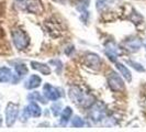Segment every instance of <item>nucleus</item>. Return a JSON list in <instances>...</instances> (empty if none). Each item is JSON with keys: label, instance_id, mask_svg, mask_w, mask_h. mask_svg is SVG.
I'll list each match as a JSON object with an SVG mask.
<instances>
[{"label": "nucleus", "instance_id": "f257e3e1", "mask_svg": "<svg viewBox=\"0 0 146 132\" xmlns=\"http://www.w3.org/2000/svg\"><path fill=\"white\" fill-rule=\"evenodd\" d=\"M69 98L72 99V101L75 103L80 105L84 108H89L95 103V97L89 94H86L81 90L79 87L74 86L69 89Z\"/></svg>", "mask_w": 146, "mask_h": 132}, {"label": "nucleus", "instance_id": "f03ea898", "mask_svg": "<svg viewBox=\"0 0 146 132\" xmlns=\"http://www.w3.org/2000/svg\"><path fill=\"white\" fill-rule=\"evenodd\" d=\"M15 7L20 8L21 10H24L29 13H34V15H40L44 10L41 0H17Z\"/></svg>", "mask_w": 146, "mask_h": 132}, {"label": "nucleus", "instance_id": "7ed1b4c3", "mask_svg": "<svg viewBox=\"0 0 146 132\" xmlns=\"http://www.w3.org/2000/svg\"><path fill=\"white\" fill-rule=\"evenodd\" d=\"M11 37H12V42L15 44V49L22 51L24 49L28 47V45L30 44V37H28V34L21 29H13L11 31Z\"/></svg>", "mask_w": 146, "mask_h": 132}, {"label": "nucleus", "instance_id": "20e7f679", "mask_svg": "<svg viewBox=\"0 0 146 132\" xmlns=\"http://www.w3.org/2000/svg\"><path fill=\"white\" fill-rule=\"evenodd\" d=\"M19 115V106L18 103H9L6 107V125L7 127H12Z\"/></svg>", "mask_w": 146, "mask_h": 132}, {"label": "nucleus", "instance_id": "39448f33", "mask_svg": "<svg viewBox=\"0 0 146 132\" xmlns=\"http://www.w3.org/2000/svg\"><path fill=\"white\" fill-rule=\"evenodd\" d=\"M108 84L111 90L113 91H121L124 88V83L122 81V78L115 72H111L108 75Z\"/></svg>", "mask_w": 146, "mask_h": 132}, {"label": "nucleus", "instance_id": "423d86ee", "mask_svg": "<svg viewBox=\"0 0 146 132\" xmlns=\"http://www.w3.org/2000/svg\"><path fill=\"white\" fill-rule=\"evenodd\" d=\"M106 110H104V106L101 103H96L91 106V109L89 111V117L92 121L95 122H99L100 120H102L104 117Z\"/></svg>", "mask_w": 146, "mask_h": 132}, {"label": "nucleus", "instance_id": "0eeeda50", "mask_svg": "<svg viewBox=\"0 0 146 132\" xmlns=\"http://www.w3.org/2000/svg\"><path fill=\"white\" fill-rule=\"evenodd\" d=\"M84 62L88 67H90L95 71H98L101 66V59L95 53H87L84 56Z\"/></svg>", "mask_w": 146, "mask_h": 132}, {"label": "nucleus", "instance_id": "6e6552de", "mask_svg": "<svg viewBox=\"0 0 146 132\" xmlns=\"http://www.w3.org/2000/svg\"><path fill=\"white\" fill-rule=\"evenodd\" d=\"M43 93L44 96L46 97V99L52 100V101H55V100H58V98L60 97V93H59L58 88L54 87L50 84H45L43 87Z\"/></svg>", "mask_w": 146, "mask_h": 132}, {"label": "nucleus", "instance_id": "1a4fd4ad", "mask_svg": "<svg viewBox=\"0 0 146 132\" xmlns=\"http://www.w3.org/2000/svg\"><path fill=\"white\" fill-rule=\"evenodd\" d=\"M142 44H143V42H142V40L139 37H130V39L125 40L123 42V46L127 51L136 52L141 49Z\"/></svg>", "mask_w": 146, "mask_h": 132}, {"label": "nucleus", "instance_id": "9d476101", "mask_svg": "<svg viewBox=\"0 0 146 132\" xmlns=\"http://www.w3.org/2000/svg\"><path fill=\"white\" fill-rule=\"evenodd\" d=\"M15 83V75L9 67H0V83Z\"/></svg>", "mask_w": 146, "mask_h": 132}, {"label": "nucleus", "instance_id": "9b49d317", "mask_svg": "<svg viewBox=\"0 0 146 132\" xmlns=\"http://www.w3.org/2000/svg\"><path fill=\"white\" fill-rule=\"evenodd\" d=\"M106 54H107V56L109 57L110 61H112V62H117L119 51H117L115 44L111 43V42H109V43L107 44V45H106Z\"/></svg>", "mask_w": 146, "mask_h": 132}, {"label": "nucleus", "instance_id": "f8f14e48", "mask_svg": "<svg viewBox=\"0 0 146 132\" xmlns=\"http://www.w3.org/2000/svg\"><path fill=\"white\" fill-rule=\"evenodd\" d=\"M25 109L29 112L30 117H35V118L40 117L41 113H42V110L40 108V106H38L35 101H31V103H29V106L25 107Z\"/></svg>", "mask_w": 146, "mask_h": 132}, {"label": "nucleus", "instance_id": "ddd939ff", "mask_svg": "<svg viewBox=\"0 0 146 132\" xmlns=\"http://www.w3.org/2000/svg\"><path fill=\"white\" fill-rule=\"evenodd\" d=\"M42 83V79L40 76L37 75H31L29 77V79L25 83V88L28 89H34V88H37Z\"/></svg>", "mask_w": 146, "mask_h": 132}, {"label": "nucleus", "instance_id": "4468645a", "mask_svg": "<svg viewBox=\"0 0 146 132\" xmlns=\"http://www.w3.org/2000/svg\"><path fill=\"white\" fill-rule=\"evenodd\" d=\"M31 66H32V68L38 71L40 73L43 74V75H50L51 74V68H50V66H47L46 64L33 61V62H31Z\"/></svg>", "mask_w": 146, "mask_h": 132}, {"label": "nucleus", "instance_id": "2eb2a0df", "mask_svg": "<svg viewBox=\"0 0 146 132\" xmlns=\"http://www.w3.org/2000/svg\"><path fill=\"white\" fill-rule=\"evenodd\" d=\"M117 68L119 69V72L120 74L124 77L125 79L127 81H132V75H131V72L129 71V68L124 66L122 63H117Z\"/></svg>", "mask_w": 146, "mask_h": 132}, {"label": "nucleus", "instance_id": "dca6fc26", "mask_svg": "<svg viewBox=\"0 0 146 132\" xmlns=\"http://www.w3.org/2000/svg\"><path fill=\"white\" fill-rule=\"evenodd\" d=\"M72 113H73V110L70 107H66L65 109L62 111V116H60V125H66L68 123L69 119L72 117Z\"/></svg>", "mask_w": 146, "mask_h": 132}, {"label": "nucleus", "instance_id": "f3484780", "mask_svg": "<svg viewBox=\"0 0 146 132\" xmlns=\"http://www.w3.org/2000/svg\"><path fill=\"white\" fill-rule=\"evenodd\" d=\"M15 69L19 79L22 78V77H24L28 74V67L24 65V64H18V65H15Z\"/></svg>", "mask_w": 146, "mask_h": 132}, {"label": "nucleus", "instance_id": "a211bd4d", "mask_svg": "<svg viewBox=\"0 0 146 132\" xmlns=\"http://www.w3.org/2000/svg\"><path fill=\"white\" fill-rule=\"evenodd\" d=\"M28 98L31 99L32 101H41V103H46L45 99H44L43 97L41 96V94H40V93H37V91H34V93L30 94V95L28 96Z\"/></svg>", "mask_w": 146, "mask_h": 132}, {"label": "nucleus", "instance_id": "6ab92c4d", "mask_svg": "<svg viewBox=\"0 0 146 132\" xmlns=\"http://www.w3.org/2000/svg\"><path fill=\"white\" fill-rule=\"evenodd\" d=\"M72 125L73 127H76V128H81V127H84L85 125V121L81 119L80 117H75L73 119V121H72Z\"/></svg>", "mask_w": 146, "mask_h": 132}, {"label": "nucleus", "instance_id": "aec40b11", "mask_svg": "<svg viewBox=\"0 0 146 132\" xmlns=\"http://www.w3.org/2000/svg\"><path fill=\"white\" fill-rule=\"evenodd\" d=\"M108 7V0H98L97 1V9L101 12Z\"/></svg>", "mask_w": 146, "mask_h": 132}, {"label": "nucleus", "instance_id": "412c9836", "mask_svg": "<svg viewBox=\"0 0 146 132\" xmlns=\"http://www.w3.org/2000/svg\"><path fill=\"white\" fill-rule=\"evenodd\" d=\"M126 63H127L129 65H132L136 71H139V72H144V71H145L144 67L141 65L139 63H136V62H134V61H126Z\"/></svg>", "mask_w": 146, "mask_h": 132}, {"label": "nucleus", "instance_id": "4be33fe9", "mask_svg": "<svg viewBox=\"0 0 146 132\" xmlns=\"http://www.w3.org/2000/svg\"><path fill=\"white\" fill-rule=\"evenodd\" d=\"M60 108H62V105H60V103H55V105H53L52 110H53L54 116H58V113L60 112Z\"/></svg>", "mask_w": 146, "mask_h": 132}, {"label": "nucleus", "instance_id": "5701e85b", "mask_svg": "<svg viewBox=\"0 0 146 132\" xmlns=\"http://www.w3.org/2000/svg\"><path fill=\"white\" fill-rule=\"evenodd\" d=\"M1 125H2V117L0 116V127H1Z\"/></svg>", "mask_w": 146, "mask_h": 132}, {"label": "nucleus", "instance_id": "b1692460", "mask_svg": "<svg viewBox=\"0 0 146 132\" xmlns=\"http://www.w3.org/2000/svg\"><path fill=\"white\" fill-rule=\"evenodd\" d=\"M143 45H144V47H145V50H146V39L144 40V42H143Z\"/></svg>", "mask_w": 146, "mask_h": 132}, {"label": "nucleus", "instance_id": "393cba45", "mask_svg": "<svg viewBox=\"0 0 146 132\" xmlns=\"http://www.w3.org/2000/svg\"><path fill=\"white\" fill-rule=\"evenodd\" d=\"M55 1H58V2H63V1H65V0H55Z\"/></svg>", "mask_w": 146, "mask_h": 132}]
</instances>
